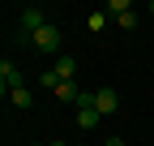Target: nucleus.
<instances>
[{
	"label": "nucleus",
	"instance_id": "1a4fd4ad",
	"mask_svg": "<svg viewBox=\"0 0 154 146\" xmlns=\"http://www.w3.org/2000/svg\"><path fill=\"white\" fill-rule=\"evenodd\" d=\"M107 13H116V17H124V13H133V5H128V0H111V5H107Z\"/></svg>",
	"mask_w": 154,
	"mask_h": 146
},
{
	"label": "nucleus",
	"instance_id": "4468645a",
	"mask_svg": "<svg viewBox=\"0 0 154 146\" xmlns=\"http://www.w3.org/2000/svg\"><path fill=\"white\" fill-rule=\"evenodd\" d=\"M77 146H82V142H77Z\"/></svg>",
	"mask_w": 154,
	"mask_h": 146
},
{
	"label": "nucleus",
	"instance_id": "0eeeda50",
	"mask_svg": "<svg viewBox=\"0 0 154 146\" xmlns=\"http://www.w3.org/2000/svg\"><path fill=\"white\" fill-rule=\"evenodd\" d=\"M9 99H13V107H22V112H30V107H34V95H30L26 86H17V90H13Z\"/></svg>",
	"mask_w": 154,
	"mask_h": 146
},
{
	"label": "nucleus",
	"instance_id": "7ed1b4c3",
	"mask_svg": "<svg viewBox=\"0 0 154 146\" xmlns=\"http://www.w3.org/2000/svg\"><path fill=\"white\" fill-rule=\"evenodd\" d=\"M94 107H99V116H111L116 107H120V95H116L111 86H99L94 90Z\"/></svg>",
	"mask_w": 154,
	"mask_h": 146
},
{
	"label": "nucleus",
	"instance_id": "ddd939ff",
	"mask_svg": "<svg viewBox=\"0 0 154 146\" xmlns=\"http://www.w3.org/2000/svg\"><path fill=\"white\" fill-rule=\"evenodd\" d=\"M150 13H154V5H150Z\"/></svg>",
	"mask_w": 154,
	"mask_h": 146
},
{
	"label": "nucleus",
	"instance_id": "20e7f679",
	"mask_svg": "<svg viewBox=\"0 0 154 146\" xmlns=\"http://www.w3.org/2000/svg\"><path fill=\"white\" fill-rule=\"evenodd\" d=\"M38 26H47V17H43V9H38V5H26V9H22V34L30 39V34H34Z\"/></svg>",
	"mask_w": 154,
	"mask_h": 146
},
{
	"label": "nucleus",
	"instance_id": "f03ea898",
	"mask_svg": "<svg viewBox=\"0 0 154 146\" xmlns=\"http://www.w3.org/2000/svg\"><path fill=\"white\" fill-rule=\"evenodd\" d=\"M17 86H22V69L5 56V60H0V90H5V95H13Z\"/></svg>",
	"mask_w": 154,
	"mask_h": 146
},
{
	"label": "nucleus",
	"instance_id": "9b49d317",
	"mask_svg": "<svg viewBox=\"0 0 154 146\" xmlns=\"http://www.w3.org/2000/svg\"><path fill=\"white\" fill-rule=\"evenodd\" d=\"M103 146H124V138H116V133H111V138H107Z\"/></svg>",
	"mask_w": 154,
	"mask_h": 146
},
{
	"label": "nucleus",
	"instance_id": "6e6552de",
	"mask_svg": "<svg viewBox=\"0 0 154 146\" xmlns=\"http://www.w3.org/2000/svg\"><path fill=\"white\" fill-rule=\"evenodd\" d=\"M86 26H90L94 34H99V30H107V13H90V17H86Z\"/></svg>",
	"mask_w": 154,
	"mask_h": 146
},
{
	"label": "nucleus",
	"instance_id": "423d86ee",
	"mask_svg": "<svg viewBox=\"0 0 154 146\" xmlns=\"http://www.w3.org/2000/svg\"><path fill=\"white\" fill-rule=\"evenodd\" d=\"M56 78H60V82H73L77 78V60L73 56H56Z\"/></svg>",
	"mask_w": 154,
	"mask_h": 146
},
{
	"label": "nucleus",
	"instance_id": "f257e3e1",
	"mask_svg": "<svg viewBox=\"0 0 154 146\" xmlns=\"http://www.w3.org/2000/svg\"><path fill=\"white\" fill-rule=\"evenodd\" d=\"M30 43L38 47V52H43V56H60V26H56V22H47V26H38L34 34H30Z\"/></svg>",
	"mask_w": 154,
	"mask_h": 146
},
{
	"label": "nucleus",
	"instance_id": "9d476101",
	"mask_svg": "<svg viewBox=\"0 0 154 146\" xmlns=\"http://www.w3.org/2000/svg\"><path fill=\"white\" fill-rule=\"evenodd\" d=\"M38 82H43L47 90H56V86H60V78H56V69H47V73H43V78H38Z\"/></svg>",
	"mask_w": 154,
	"mask_h": 146
},
{
	"label": "nucleus",
	"instance_id": "39448f33",
	"mask_svg": "<svg viewBox=\"0 0 154 146\" xmlns=\"http://www.w3.org/2000/svg\"><path fill=\"white\" fill-rule=\"evenodd\" d=\"M51 95L60 99V103H82V86H77V82H60Z\"/></svg>",
	"mask_w": 154,
	"mask_h": 146
},
{
	"label": "nucleus",
	"instance_id": "f8f14e48",
	"mask_svg": "<svg viewBox=\"0 0 154 146\" xmlns=\"http://www.w3.org/2000/svg\"><path fill=\"white\" fill-rule=\"evenodd\" d=\"M43 146H69V142H43Z\"/></svg>",
	"mask_w": 154,
	"mask_h": 146
}]
</instances>
